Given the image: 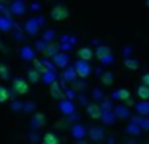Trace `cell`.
Masks as SVG:
<instances>
[{
  "label": "cell",
  "mask_w": 149,
  "mask_h": 144,
  "mask_svg": "<svg viewBox=\"0 0 149 144\" xmlns=\"http://www.w3.org/2000/svg\"><path fill=\"white\" fill-rule=\"evenodd\" d=\"M46 26V17L45 16H37V17H29L24 22L22 29L29 37H37L40 33V29Z\"/></svg>",
  "instance_id": "1"
},
{
  "label": "cell",
  "mask_w": 149,
  "mask_h": 144,
  "mask_svg": "<svg viewBox=\"0 0 149 144\" xmlns=\"http://www.w3.org/2000/svg\"><path fill=\"white\" fill-rule=\"evenodd\" d=\"M94 52H95V57L100 62V65H103V66L113 65L116 62V57H114V54H113L111 48L108 44H98Z\"/></svg>",
  "instance_id": "2"
},
{
  "label": "cell",
  "mask_w": 149,
  "mask_h": 144,
  "mask_svg": "<svg viewBox=\"0 0 149 144\" xmlns=\"http://www.w3.org/2000/svg\"><path fill=\"white\" fill-rule=\"evenodd\" d=\"M74 71H76V75H78V78H81V79H86V78H89V76L92 75V66H91V62H84V60H81V59H78V60H74Z\"/></svg>",
  "instance_id": "3"
},
{
  "label": "cell",
  "mask_w": 149,
  "mask_h": 144,
  "mask_svg": "<svg viewBox=\"0 0 149 144\" xmlns=\"http://www.w3.org/2000/svg\"><path fill=\"white\" fill-rule=\"evenodd\" d=\"M11 89H13V93H16V95H26V93H29L30 84L27 82V79L16 76L11 82Z\"/></svg>",
  "instance_id": "4"
},
{
  "label": "cell",
  "mask_w": 149,
  "mask_h": 144,
  "mask_svg": "<svg viewBox=\"0 0 149 144\" xmlns=\"http://www.w3.org/2000/svg\"><path fill=\"white\" fill-rule=\"evenodd\" d=\"M49 16H51L52 21H57V22H60V21H65L67 17L70 16V10L67 8L65 5H56V6H52Z\"/></svg>",
  "instance_id": "5"
},
{
  "label": "cell",
  "mask_w": 149,
  "mask_h": 144,
  "mask_svg": "<svg viewBox=\"0 0 149 144\" xmlns=\"http://www.w3.org/2000/svg\"><path fill=\"white\" fill-rule=\"evenodd\" d=\"M16 27V21L11 17V15H0V32L2 33H8L13 32Z\"/></svg>",
  "instance_id": "6"
},
{
  "label": "cell",
  "mask_w": 149,
  "mask_h": 144,
  "mask_svg": "<svg viewBox=\"0 0 149 144\" xmlns=\"http://www.w3.org/2000/svg\"><path fill=\"white\" fill-rule=\"evenodd\" d=\"M10 10V15L11 16H22L24 13L27 11V5H26V0H13L8 6Z\"/></svg>",
  "instance_id": "7"
},
{
  "label": "cell",
  "mask_w": 149,
  "mask_h": 144,
  "mask_svg": "<svg viewBox=\"0 0 149 144\" xmlns=\"http://www.w3.org/2000/svg\"><path fill=\"white\" fill-rule=\"evenodd\" d=\"M19 57L22 59L24 62H33L37 59V51H35L33 46L30 44H22L19 49Z\"/></svg>",
  "instance_id": "8"
},
{
  "label": "cell",
  "mask_w": 149,
  "mask_h": 144,
  "mask_svg": "<svg viewBox=\"0 0 149 144\" xmlns=\"http://www.w3.org/2000/svg\"><path fill=\"white\" fill-rule=\"evenodd\" d=\"M51 62L56 65V68H67V66L70 65V54H67V52H57V54L54 55V57L51 59Z\"/></svg>",
  "instance_id": "9"
},
{
  "label": "cell",
  "mask_w": 149,
  "mask_h": 144,
  "mask_svg": "<svg viewBox=\"0 0 149 144\" xmlns=\"http://www.w3.org/2000/svg\"><path fill=\"white\" fill-rule=\"evenodd\" d=\"M130 95V90L125 89V87H119V89H114L111 93H109V100H116V101H127Z\"/></svg>",
  "instance_id": "10"
},
{
  "label": "cell",
  "mask_w": 149,
  "mask_h": 144,
  "mask_svg": "<svg viewBox=\"0 0 149 144\" xmlns=\"http://www.w3.org/2000/svg\"><path fill=\"white\" fill-rule=\"evenodd\" d=\"M74 103L72 100H67V98H63V100H60L59 101V111L62 112V114H65V116H72L74 114Z\"/></svg>",
  "instance_id": "11"
},
{
  "label": "cell",
  "mask_w": 149,
  "mask_h": 144,
  "mask_svg": "<svg viewBox=\"0 0 149 144\" xmlns=\"http://www.w3.org/2000/svg\"><path fill=\"white\" fill-rule=\"evenodd\" d=\"M86 112H87V116H89L91 119H94V120L102 119V108H100V105H98V103L86 105Z\"/></svg>",
  "instance_id": "12"
},
{
  "label": "cell",
  "mask_w": 149,
  "mask_h": 144,
  "mask_svg": "<svg viewBox=\"0 0 149 144\" xmlns=\"http://www.w3.org/2000/svg\"><path fill=\"white\" fill-rule=\"evenodd\" d=\"M49 92H51V97L54 98V100H63L65 98V92H63V87L62 84H59L57 81H56L54 84H51L49 86Z\"/></svg>",
  "instance_id": "13"
},
{
  "label": "cell",
  "mask_w": 149,
  "mask_h": 144,
  "mask_svg": "<svg viewBox=\"0 0 149 144\" xmlns=\"http://www.w3.org/2000/svg\"><path fill=\"white\" fill-rule=\"evenodd\" d=\"M76 78H78V75H76V71H74L73 65H68L67 68H63V71H62V81L63 82L73 84L74 81H76Z\"/></svg>",
  "instance_id": "14"
},
{
  "label": "cell",
  "mask_w": 149,
  "mask_h": 144,
  "mask_svg": "<svg viewBox=\"0 0 149 144\" xmlns=\"http://www.w3.org/2000/svg\"><path fill=\"white\" fill-rule=\"evenodd\" d=\"M78 57H79L81 60H84V62H91L92 59L95 57V52L92 51L89 46H83V48L78 49Z\"/></svg>",
  "instance_id": "15"
},
{
  "label": "cell",
  "mask_w": 149,
  "mask_h": 144,
  "mask_svg": "<svg viewBox=\"0 0 149 144\" xmlns=\"http://www.w3.org/2000/svg\"><path fill=\"white\" fill-rule=\"evenodd\" d=\"M72 135H73V138H76V139H79V141H81V139L87 135V130L84 128L83 124H74L72 127Z\"/></svg>",
  "instance_id": "16"
},
{
  "label": "cell",
  "mask_w": 149,
  "mask_h": 144,
  "mask_svg": "<svg viewBox=\"0 0 149 144\" xmlns=\"http://www.w3.org/2000/svg\"><path fill=\"white\" fill-rule=\"evenodd\" d=\"M57 52H59V48L56 46L54 43H48V44H46V48L43 49V52H41V55H43L45 59H49V60H51Z\"/></svg>",
  "instance_id": "17"
},
{
  "label": "cell",
  "mask_w": 149,
  "mask_h": 144,
  "mask_svg": "<svg viewBox=\"0 0 149 144\" xmlns=\"http://www.w3.org/2000/svg\"><path fill=\"white\" fill-rule=\"evenodd\" d=\"M116 114H114V109H105V111H102V120H103V124L106 125H111V124H114V120H116Z\"/></svg>",
  "instance_id": "18"
},
{
  "label": "cell",
  "mask_w": 149,
  "mask_h": 144,
  "mask_svg": "<svg viewBox=\"0 0 149 144\" xmlns=\"http://www.w3.org/2000/svg\"><path fill=\"white\" fill-rule=\"evenodd\" d=\"M38 81H41V75L33 68V66H30V68L27 70V82L29 84H37Z\"/></svg>",
  "instance_id": "19"
},
{
  "label": "cell",
  "mask_w": 149,
  "mask_h": 144,
  "mask_svg": "<svg viewBox=\"0 0 149 144\" xmlns=\"http://www.w3.org/2000/svg\"><path fill=\"white\" fill-rule=\"evenodd\" d=\"M114 114H116L118 119L130 117V111H129V108H127V105H118V106L114 108Z\"/></svg>",
  "instance_id": "20"
},
{
  "label": "cell",
  "mask_w": 149,
  "mask_h": 144,
  "mask_svg": "<svg viewBox=\"0 0 149 144\" xmlns=\"http://www.w3.org/2000/svg\"><path fill=\"white\" fill-rule=\"evenodd\" d=\"M0 79L2 81H10L11 79V68H10L5 62H0Z\"/></svg>",
  "instance_id": "21"
},
{
  "label": "cell",
  "mask_w": 149,
  "mask_h": 144,
  "mask_svg": "<svg viewBox=\"0 0 149 144\" xmlns=\"http://www.w3.org/2000/svg\"><path fill=\"white\" fill-rule=\"evenodd\" d=\"M89 136H91V139H94V141H100V139H103L105 132L100 127H91L89 128Z\"/></svg>",
  "instance_id": "22"
},
{
  "label": "cell",
  "mask_w": 149,
  "mask_h": 144,
  "mask_svg": "<svg viewBox=\"0 0 149 144\" xmlns=\"http://www.w3.org/2000/svg\"><path fill=\"white\" fill-rule=\"evenodd\" d=\"M41 144H60V139H59V136L56 135V133L48 132L43 136V139H41Z\"/></svg>",
  "instance_id": "23"
},
{
  "label": "cell",
  "mask_w": 149,
  "mask_h": 144,
  "mask_svg": "<svg viewBox=\"0 0 149 144\" xmlns=\"http://www.w3.org/2000/svg\"><path fill=\"white\" fill-rule=\"evenodd\" d=\"M32 64H33V68L37 70V71L40 73V75H45V73H48V71H49L48 66H46V64H45V59H35V60L32 62Z\"/></svg>",
  "instance_id": "24"
},
{
  "label": "cell",
  "mask_w": 149,
  "mask_h": 144,
  "mask_svg": "<svg viewBox=\"0 0 149 144\" xmlns=\"http://www.w3.org/2000/svg\"><path fill=\"white\" fill-rule=\"evenodd\" d=\"M135 111L138 112V114L141 116H148L149 114V101H138L136 105H135Z\"/></svg>",
  "instance_id": "25"
},
{
  "label": "cell",
  "mask_w": 149,
  "mask_h": 144,
  "mask_svg": "<svg viewBox=\"0 0 149 144\" xmlns=\"http://www.w3.org/2000/svg\"><path fill=\"white\" fill-rule=\"evenodd\" d=\"M32 128H40L45 125V116L41 114V112H37V114H33V117H32Z\"/></svg>",
  "instance_id": "26"
},
{
  "label": "cell",
  "mask_w": 149,
  "mask_h": 144,
  "mask_svg": "<svg viewBox=\"0 0 149 144\" xmlns=\"http://www.w3.org/2000/svg\"><path fill=\"white\" fill-rule=\"evenodd\" d=\"M136 95L141 101H149V87L141 84V86L136 89Z\"/></svg>",
  "instance_id": "27"
},
{
  "label": "cell",
  "mask_w": 149,
  "mask_h": 144,
  "mask_svg": "<svg viewBox=\"0 0 149 144\" xmlns=\"http://www.w3.org/2000/svg\"><path fill=\"white\" fill-rule=\"evenodd\" d=\"M41 81L46 86H51V84H54L57 81V73H52V71L45 73V75H41Z\"/></svg>",
  "instance_id": "28"
},
{
  "label": "cell",
  "mask_w": 149,
  "mask_h": 144,
  "mask_svg": "<svg viewBox=\"0 0 149 144\" xmlns=\"http://www.w3.org/2000/svg\"><path fill=\"white\" fill-rule=\"evenodd\" d=\"M100 81L103 86H111L113 82H114V75H113V71H103L100 76Z\"/></svg>",
  "instance_id": "29"
},
{
  "label": "cell",
  "mask_w": 149,
  "mask_h": 144,
  "mask_svg": "<svg viewBox=\"0 0 149 144\" xmlns=\"http://www.w3.org/2000/svg\"><path fill=\"white\" fill-rule=\"evenodd\" d=\"M59 43H68V44H72V46H74V44L78 43V38L74 37V35H70V33H63L62 37L59 38Z\"/></svg>",
  "instance_id": "30"
},
{
  "label": "cell",
  "mask_w": 149,
  "mask_h": 144,
  "mask_svg": "<svg viewBox=\"0 0 149 144\" xmlns=\"http://www.w3.org/2000/svg\"><path fill=\"white\" fill-rule=\"evenodd\" d=\"M124 65H125V68H129V70H138L140 62H138V59H135V57H129V59H124Z\"/></svg>",
  "instance_id": "31"
},
{
  "label": "cell",
  "mask_w": 149,
  "mask_h": 144,
  "mask_svg": "<svg viewBox=\"0 0 149 144\" xmlns=\"http://www.w3.org/2000/svg\"><path fill=\"white\" fill-rule=\"evenodd\" d=\"M56 30H52V29H46L45 32H43V37H41V40H45L46 43H52V41L56 40Z\"/></svg>",
  "instance_id": "32"
},
{
  "label": "cell",
  "mask_w": 149,
  "mask_h": 144,
  "mask_svg": "<svg viewBox=\"0 0 149 144\" xmlns=\"http://www.w3.org/2000/svg\"><path fill=\"white\" fill-rule=\"evenodd\" d=\"M11 98V92H10L8 87L5 86H0V103H5Z\"/></svg>",
  "instance_id": "33"
},
{
  "label": "cell",
  "mask_w": 149,
  "mask_h": 144,
  "mask_svg": "<svg viewBox=\"0 0 149 144\" xmlns=\"http://www.w3.org/2000/svg\"><path fill=\"white\" fill-rule=\"evenodd\" d=\"M127 133H129V135H132V136L140 135V125L135 124V122H130V124L127 125Z\"/></svg>",
  "instance_id": "34"
},
{
  "label": "cell",
  "mask_w": 149,
  "mask_h": 144,
  "mask_svg": "<svg viewBox=\"0 0 149 144\" xmlns=\"http://www.w3.org/2000/svg\"><path fill=\"white\" fill-rule=\"evenodd\" d=\"M92 98H94L95 101H103V92H102L100 89H98V87H94V89H92Z\"/></svg>",
  "instance_id": "35"
},
{
  "label": "cell",
  "mask_w": 149,
  "mask_h": 144,
  "mask_svg": "<svg viewBox=\"0 0 149 144\" xmlns=\"http://www.w3.org/2000/svg\"><path fill=\"white\" fill-rule=\"evenodd\" d=\"M24 30V29H22ZM22 30H21V27L16 24V27H15V30H13V38H15L16 41H21V40H24V33H22Z\"/></svg>",
  "instance_id": "36"
},
{
  "label": "cell",
  "mask_w": 149,
  "mask_h": 144,
  "mask_svg": "<svg viewBox=\"0 0 149 144\" xmlns=\"http://www.w3.org/2000/svg\"><path fill=\"white\" fill-rule=\"evenodd\" d=\"M57 48H59L60 52H67V54H68L70 51H73V49H74V46H72V44H68V43H59Z\"/></svg>",
  "instance_id": "37"
},
{
  "label": "cell",
  "mask_w": 149,
  "mask_h": 144,
  "mask_svg": "<svg viewBox=\"0 0 149 144\" xmlns=\"http://www.w3.org/2000/svg\"><path fill=\"white\" fill-rule=\"evenodd\" d=\"M63 92H65V98L67 100H74V98H76V92H74V90L72 89V87H65V89H63Z\"/></svg>",
  "instance_id": "38"
},
{
  "label": "cell",
  "mask_w": 149,
  "mask_h": 144,
  "mask_svg": "<svg viewBox=\"0 0 149 144\" xmlns=\"http://www.w3.org/2000/svg\"><path fill=\"white\" fill-rule=\"evenodd\" d=\"M72 89L74 90V92H78V90H84L86 89V82H84V81H74Z\"/></svg>",
  "instance_id": "39"
},
{
  "label": "cell",
  "mask_w": 149,
  "mask_h": 144,
  "mask_svg": "<svg viewBox=\"0 0 149 144\" xmlns=\"http://www.w3.org/2000/svg\"><path fill=\"white\" fill-rule=\"evenodd\" d=\"M46 44H48V43H46L45 40H41V38H40V40H37V43H35V51L41 54V52H43V49L46 48Z\"/></svg>",
  "instance_id": "40"
},
{
  "label": "cell",
  "mask_w": 149,
  "mask_h": 144,
  "mask_svg": "<svg viewBox=\"0 0 149 144\" xmlns=\"http://www.w3.org/2000/svg\"><path fill=\"white\" fill-rule=\"evenodd\" d=\"M22 108H24V101H15V103H11L13 111H21Z\"/></svg>",
  "instance_id": "41"
},
{
  "label": "cell",
  "mask_w": 149,
  "mask_h": 144,
  "mask_svg": "<svg viewBox=\"0 0 149 144\" xmlns=\"http://www.w3.org/2000/svg\"><path fill=\"white\" fill-rule=\"evenodd\" d=\"M132 51H133V48H132V46H127V48H124V49H122V55H124L125 59L132 57Z\"/></svg>",
  "instance_id": "42"
},
{
  "label": "cell",
  "mask_w": 149,
  "mask_h": 144,
  "mask_svg": "<svg viewBox=\"0 0 149 144\" xmlns=\"http://www.w3.org/2000/svg\"><path fill=\"white\" fill-rule=\"evenodd\" d=\"M35 108V105L32 103V101H24V108H22V111H26V112H30L32 109Z\"/></svg>",
  "instance_id": "43"
},
{
  "label": "cell",
  "mask_w": 149,
  "mask_h": 144,
  "mask_svg": "<svg viewBox=\"0 0 149 144\" xmlns=\"http://www.w3.org/2000/svg\"><path fill=\"white\" fill-rule=\"evenodd\" d=\"M30 10L32 11H41V3L40 2H32L30 3Z\"/></svg>",
  "instance_id": "44"
},
{
  "label": "cell",
  "mask_w": 149,
  "mask_h": 144,
  "mask_svg": "<svg viewBox=\"0 0 149 144\" xmlns=\"http://www.w3.org/2000/svg\"><path fill=\"white\" fill-rule=\"evenodd\" d=\"M141 84H143V86H148V87H149V71H146L143 76H141Z\"/></svg>",
  "instance_id": "45"
},
{
  "label": "cell",
  "mask_w": 149,
  "mask_h": 144,
  "mask_svg": "<svg viewBox=\"0 0 149 144\" xmlns=\"http://www.w3.org/2000/svg\"><path fill=\"white\" fill-rule=\"evenodd\" d=\"M0 13H2V15H10V10H8V6H5L3 5V3H0Z\"/></svg>",
  "instance_id": "46"
},
{
  "label": "cell",
  "mask_w": 149,
  "mask_h": 144,
  "mask_svg": "<svg viewBox=\"0 0 149 144\" xmlns=\"http://www.w3.org/2000/svg\"><path fill=\"white\" fill-rule=\"evenodd\" d=\"M102 73H103V70H102V68H97V70H95V76H97V78H100Z\"/></svg>",
  "instance_id": "47"
},
{
  "label": "cell",
  "mask_w": 149,
  "mask_h": 144,
  "mask_svg": "<svg viewBox=\"0 0 149 144\" xmlns=\"http://www.w3.org/2000/svg\"><path fill=\"white\" fill-rule=\"evenodd\" d=\"M146 6H148V8H149V0H146Z\"/></svg>",
  "instance_id": "48"
},
{
  "label": "cell",
  "mask_w": 149,
  "mask_h": 144,
  "mask_svg": "<svg viewBox=\"0 0 149 144\" xmlns=\"http://www.w3.org/2000/svg\"><path fill=\"white\" fill-rule=\"evenodd\" d=\"M78 144H86V143H84V141H79V143H78Z\"/></svg>",
  "instance_id": "49"
},
{
  "label": "cell",
  "mask_w": 149,
  "mask_h": 144,
  "mask_svg": "<svg viewBox=\"0 0 149 144\" xmlns=\"http://www.w3.org/2000/svg\"><path fill=\"white\" fill-rule=\"evenodd\" d=\"M3 46V43H2V40H0V48H2Z\"/></svg>",
  "instance_id": "50"
},
{
  "label": "cell",
  "mask_w": 149,
  "mask_h": 144,
  "mask_svg": "<svg viewBox=\"0 0 149 144\" xmlns=\"http://www.w3.org/2000/svg\"><path fill=\"white\" fill-rule=\"evenodd\" d=\"M129 144H135V143H129Z\"/></svg>",
  "instance_id": "51"
}]
</instances>
